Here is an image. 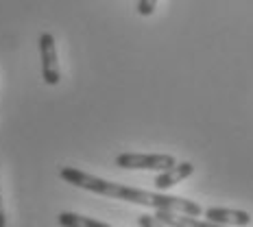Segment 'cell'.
<instances>
[{"label":"cell","mask_w":253,"mask_h":227,"mask_svg":"<svg viewBox=\"0 0 253 227\" xmlns=\"http://www.w3.org/2000/svg\"><path fill=\"white\" fill-rule=\"evenodd\" d=\"M192 173H194V166L190 162H181V164H175V166L166 168V171H162L155 177L153 186H155V190H168V188L177 186L179 182H183V179H188Z\"/></svg>","instance_id":"cell-5"},{"label":"cell","mask_w":253,"mask_h":227,"mask_svg":"<svg viewBox=\"0 0 253 227\" xmlns=\"http://www.w3.org/2000/svg\"><path fill=\"white\" fill-rule=\"evenodd\" d=\"M0 227H7V216H4V208H2V197H0Z\"/></svg>","instance_id":"cell-10"},{"label":"cell","mask_w":253,"mask_h":227,"mask_svg":"<svg viewBox=\"0 0 253 227\" xmlns=\"http://www.w3.org/2000/svg\"><path fill=\"white\" fill-rule=\"evenodd\" d=\"M138 227H168L166 223H162L160 219H157L155 214H142L138 216Z\"/></svg>","instance_id":"cell-8"},{"label":"cell","mask_w":253,"mask_h":227,"mask_svg":"<svg viewBox=\"0 0 253 227\" xmlns=\"http://www.w3.org/2000/svg\"><path fill=\"white\" fill-rule=\"evenodd\" d=\"M205 219L212 223L225 225V227H247L251 225V214L242 210H227V208H208L203 210Z\"/></svg>","instance_id":"cell-4"},{"label":"cell","mask_w":253,"mask_h":227,"mask_svg":"<svg viewBox=\"0 0 253 227\" xmlns=\"http://www.w3.org/2000/svg\"><path fill=\"white\" fill-rule=\"evenodd\" d=\"M175 157L168 153H153V155H144V153H123L116 157V166L125 168V171H166V168L175 166Z\"/></svg>","instance_id":"cell-2"},{"label":"cell","mask_w":253,"mask_h":227,"mask_svg":"<svg viewBox=\"0 0 253 227\" xmlns=\"http://www.w3.org/2000/svg\"><path fill=\"white\" fill-rule=\"evenodd\" d=\"M157 7V0H138V13L144 15V18H149V15H153V11H155Z\"/></svg>","instance_id":"cell-9"},{"label":"cell","mask_w":253,"mask_h":227,"mask_svg":"<svg viewBox=\"0 0 253 227\" xmlns=\"http://www.w3.org/2000/svg\"><path fill=\"white\" fill-rule=\"evenodd\" d=\"M155 216L166 223L168 227H225L212 221H201L199 216H188V214H179V212H168V210H155Z\"/></svg>","instance_id":"cell-6"},{"label":"cell","mask_w":253,"mask_h":227,"mask_svg":"<svg viewBox=\"0 0 253 227\" xmlns=\"http://www.w3.org/2000/svg\"><path fill=\"white\" fill-rule=\"evenodd\" d=\"M57 223L61 227H112L107 223H101V221L89 219V216H81L77 212H61L57 216Z\"/></svg>","instance_id":"cell-7"},{"label":"cell","mask_w":253,"mask_h":227,"mask_svg":"<svg viewBox=\"0 0 253 227\" xmlns=\"http://www.w3.org/2000/svg\"><path fill=\"white\" fill-rule=\"evenodd\" d=\"M40 55H42V79L46 86H57L61 79L59 61H57V46L52 33L40 35Z\"/></svg>","instance_id":"cell-3"},{"label":"cell","mask_w":253,"mask_h":227,"mask_svg":"<svg viewBox=\"0 0 253 227\" xmlns=\"http://www.w3.org/2000/svg\"><path fill=\"white\" fill-rule=\"evenodd\" d=\"M59 177L66 183H70V186L89 190V192L101 194V197H112V199H118V201L146 205V208H153V210H168V212H179V214H188V216L203 214L201 205L190 201V199L162 194V192H149V190H140V188H129V186H123V183L94 177V175H89V173L79 171V168L63 166L59 171Z\"/></svg>","instance_id":"cell-1"}]
</instances>
